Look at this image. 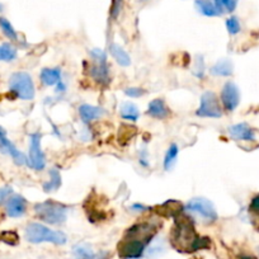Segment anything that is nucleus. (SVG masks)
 <instances>
[{
	"label": "nucleus",
	"mask_w": 259,
	"mask_h": 259,
	"mask_svg": "<svg viewBox=\"0 0 259 259\" xmlns=\"http://www.w3.org/2000/svg\"><path fill=\"white\" fill-rule=\"evenodd\" d=\"M29 140V158L28 165L34 170H42L46 166V158L41 149L42 135L39 133L32 134Z\"/></svg>",
	"instance_id": "obj_9"
},
{
	"label": "nucleus",
	"mask_w": 259,
	"mask_h": 259,
	"mask_svg": "<svg viewBox=\"0 0 259 259\" xmlns=\"http://www.w3.org/2000/svg\"><path fill=\"white\" fill-rule=\"evenodd\" d=\"M210 73L213 76H231L234 74L233 62L229 59H220L211 66Z\"/></svg>",
	"instance_id": "obj_16"
},
{
	"label": "nucleus",
	"mask_w": 259,
	"mask_h": 259,
	"mask_svg": "<svg viewBox=\"0 0 259 259\" xmlns=\"http://www.w3.org/2000/svg\"><path fill=\"white\" fill-rule=\"evenodd\" d=\"M158 226L153 223H139L127 229L118 243V255L122 259H139L143 256L146 245L155 236Z\"/></svg>",
	"instance_id": "obj_2"
},
{
	"label": "nucleus",
	"mask_w": 259,
	"mask_h": 259,
	"mask_svg": "<svg viewBox=\"0 0 259 259\" xmlns=\"http://www.w3.org/2000/svg\"><path fill=\"white\" fill-rule=\"evenodd\" d=\"M74 259H97L98 255L88 244H76L73 248Z\"/></svg>",
	"instance_id": "obj_21"
},
{
	"label": "nucleus",
	"mask_w": 259,
	"mask_h": 259,
	"mask_svg": "<svg viewBox=\"0 0 259 259\" xmlns=\"http://www.w3.org/2000/svg\"><path fill=\"white\" fill-rule=\"evenodd\" d=\"M234 2H238V0H234Z\"/></svg>",
	"instance_id": "obj_37"
},
{
	"label": "nucleus",
	"mask_w": 259,
	"mask_h": 259,
	"mask_svg": "<svg viewBox=\"0 0 259 259\" xmlns=\"http://www.w3.org/2000/svg\"><path fill=\"white\" fill-rule=\"evenodd\" d=\"M26 239L32 244L52 243L56 245H64L68 238L62 231L52 230L38 223H31L26 228Z\"/></svg>",
	"instance_id": "obj_3"
},
{
	"label": "nucleus",
	"mask_w": 259,
	"mask_h": 259,
	"mask_svg": "<svg viewBox=\"0 0 259 259\" xmlns=\"http://www.w3.org/2000/svg\"><path fill=\"white\" fill-rule=\"evenodd\" d=\"M119 116L126 121L135 122L140 117V111H139V107L133 102H123L119 108Z\"/></svg>",
	"instance_id": "obj_19"
},
{
	"label": "nucleus",
	"mask_w": 259,
	"mask_h": 259,
	"mask_svg": "<svg viewBox=\"0 0 259 259\" xmlns=\"http://www.w3.org/2000/svg\"><path fill=\"white\" fill-rule=\"evenodd\" d=\"M144 2H146V0H144Z\"/></svg>",
	"instance_id": "obj_38"
},
{
	"label": "nucleus",
	"mask_w": 259,
	"mask_h": 259,
	"mask_svg": "<svg viewBox=\"0 0 259 259\" xmlns=\"http://www.w3.org/2000/svg\"><path fill=\"white\" fill-rule=\"evenodd\" d=\"M131 210L136 211V212H144V211L149 210V207H146L143 203H135V205L131 206Z\"/></svg>",
	"instance_id": "obj_34"
},
{
	"label": "nucleus",
	"mask_w": 259,
	"mask_h": 259,
	"mask_svg": "<svg viewBox=\"0 0 259 259\" xmlns=\"http://www.w3.org/2000/svg\"><path fill=\"white\" fill-rule=\"evenodd\" d=\"M249 212L251 215V220L253 223H259V196H255V197L251 200L250 206H249ZM259 229V224H258Z\"/></svg>",
	"instance_id": "obj_27"
},
{
	"label": "nucleus",
	"mask_w": 259,
	"mask_h": 259,
	"mask_svg": "<svg viewBox=\"0 0 259 259\" xmlns=\"http://www.w3.org/2000/svg\"><path fill=\"white\" fill-rule=\"evenodd\" d=\"M2 240H3L4 243L9 244V245H17L19 241V236L17 235V233H14V231H4V233L2 234Z\"/></svg>",
	"instance_id": "obj_29"
},
{
	"label": "nucleus",
	"mask_w": 259,
	"mask_h": 259,
	"mask_svg": "<svg viewBox=\"0 0 259 259\" xmlns=\"http://www.w3.org/2000/svg\"><path fill=\"white\" fill-rule=\"evenodd\" d=\"M122 8H123V0H112L111 12H109L112 19H117V17L122 12Z\"/></svg>",
	"instance_id": "obj_30"
},
{
	"label": "nucleus",
	"mask_w": 259,
	"mask_h": 259,
	"mask_svg": "<svg viewBox=\"0 0 259 259\" xmlns=\"http://www.w3.org/2000/svg\"><path fill=\"white\" fill-rule=\"evenodd\" d=\"M41 83L46 87L55 85L61 80V69L60 68H45L39 74Z\"/></svg>",
	"instance_id": "obj_17"
},
{
	"label": "nucleus",
	"mask_w": 259,
	"mask_h": 259,
	"mask_svg": "<svg viewBox=\"0 0 259 259\" xmlns=\"http://www.w3.org/2000/svg\"><path fill=\"white\" fill-rule=\"evenodd\" d=\"M230 138L238 141H253L255 139L254 130L248 123H236L229 127L228 130Z\"/></svg>",
	"instance_id": "obj_11"
},
{
	"label": "nucleus",
	"mask_w": 259,
	"mask_h": 259,
	"mask_svg": "<svg viewBox=\"0 0 259 259\" xmlns=\"http://www.w3.org/2000/svg\"><path fill=\"white\" fill-rule=\"evenodd\" d=\"M196 7L198 12L206 17H219L221 16V12L219 11L213 0H196Z\"/></svg>",
	"instance_id": "obj_20"
},
{
	"label": "nucleus",
	"mask_w": 259,
	"mask_h": 259,
	"mask_svg": "<svg viewBox=\"0 0 259 259\" xmlns=\"http://www.w3.org/2000/svg\"><path fill=\"white\" fill-rule=\"evenodd\" d=\"M146 113H148L150 117H153V118L165 119L168 118L169 114H170V111H169V108L166 107L165 102H164L163 99L156 98V99H153V101L149 103Z\"/></svg>",
	"instance_id": "obj_13"
},
{
	"label": "nucleus",
	"mask_w": 259,
	"mask_h": 259,
	"mask_svg": "<svg viewBox=\"0 0 259 259\" xmlns=\"http://www.w3.org/2000/svg\"><path fill=\"white\" fill-rule=\"evenodd\" d=\"M109 52H111L112 57L116 60V62L119 65V66L127 68V66L131 65V57H130V55L127 54L126 50H124L122 46H119V45L112 44L111 46H109Z\"/></svg>",
	"instance_id": "obj_18"
},
{
	"label": "nucleus",
	"mask_w": 259,
	"mask_h": 259,
	"mask_svg": "<svg viewBox=\"0 0 259 259\" xmlns=\"http://www.w3.org/2000/svg\"><path fill=\"white\" fill-rule=\"evenodd\" d=\"M123 93L127 97H130V98H140V97L145 96L146 91L143 88H126L123 91Z\"/></svg>",
	"instance_id": "obj_31"
},
{
	"label": "nucleus",
	"mask_w": 259,
	"mask_h": 259,
	"mask_svg": "<svg viewBox=\"0 0 259 259\" xmlns=\"http://www.w3.org/2000/svg\"><path fill=\"white\" fill-rule=\"evenodd\" d=\"M226 28H228V32L230 34H238L240 32L241 26H240V22L236 17H230V18L226 21Z\"/></svg>",
	"instance_id": "obj_28"
},
{
	"label": "nucleus",
	"mask_w": 259,
	"mask_h": 259,
	"mask_svg": "<svg viewBox=\"0 0 259 259\" xmlns=\"http://www.w3.org/2000/svg\"><path fill=\"white\" fill-rule=\"evenodd\" d=\"M16 57L17 50L11 44H3V46L0 47V60H3V61H13Z\"/></svg>",
	"instance_id": "obj_24"
},
{
	"label": "nucleus",
	"mask_w": 259,
	"mask_h": 259,
	"mask_svg": "<svg viewBox=\"0 0 259 259\" xmlns=\"http://www.w3.org/2000/svg\"><path fill=\"white\" fill-rule=\"evenodd\" d=\"M65 89H66V85L64 84V81L60 80L59 83L56 84V92L57 93H62V92H65Z\"/></svg>",
	"instance_id": "obj_35"
},
{
	"label": "nucleus",
	"mask_w": 259,
	"mask_h": 259,
	"mask_svg": "<svg viewBox=\"0 0 259 259\" xmlns=\"http://www.w3.org/2000/svg\"><path fill=\"white\" fill-rule=\"evenodd\" d=\"M186 210L189 212L197 213L208 223H215L219 218L213 203L205 197H194L189 200L186 205Z\"/></svg>",
	"instance_id": "obj_8"
},
{
	"label": "nucleus",
	"mask_w": 259,
	"mask_h": 259,
	"mask_svg": "<svg viewBox=\"0 0 259 259\" xmlns=\"http://www.w3.org/2000/svg\"><path fill=\"white\" fill-rule=\"evenodd\" d=\"M156 212L159 215L164 216V218H171L174 219L176 216L181 215L183 212V205L177 200H168L160 206H158V211Z\"/></svg>",
	"instance_id": "obj_14"
},
{
	"label": "nucleus",
	"mask_w": 259,
	"mask_h": 259,
	"mask_svg": "<svg viewBox=\"0 0 259 259\" xmlns=\"http://www.w3.org/2000/svg\"><path fill=\"white\" fill-rule=\"evenodd\" d=\"M50 181L44 183V191L45 192H55L61 187V174L60 170L56 168L50 169Z\"/></svg>",
	"instance_id": "obj_22"
},
{
	"label": "nucleus",
	"mask_w": 259,
	"mask_h": 259,
	"mask_svg": "<svg viewBox=\"0 0 259 259\" xmlns=\"http://www.w3.org/2000/svg\"><path fill=\"white\" fill-rule=\"evenodd\" d=\"M13 193V189L12 187H3V188H0V205H3L7 200L9 198V196Z\"/></svg>",
	"instance_id": "obj_32"
},
{
	"label": "nucleus",
	"mask_w": 259,
	"mask_h": 259,
	"mask_svg": "<svg viewBox=\"0 0 259 259\" xmlns=\"http://www.w3.org/2000/svg\"><path fill=\"white\" fill-rule=\"evenodd\" d=\"M196 114L202 118H220L223 116L220 101L213 92H205L201 96L200 107L196 111Z\"/></svg>",
	"instance_id": "obj_7"
},
{
	"label": "nucleus",
	"mask_w": 259,
	"mask_h": 259,
	"mask_svg": "<svg viewBox=\"0 0 259 259\" xmlns=\"http://www.w3.org/2000/svg\"><path fill=\"white\" fill-rule=\"evenodd\" d=\"M27 211V201L22 196L17 194L8 200L7 203V215L9 218H22Z\"/></svg>",
	"instance_id": "obj_12"
},
{
	"label": "nucleus",
	"mask_w": 259,
	"mask_h": 259,
	"mask_svg": "<svg viewBox=\"0 0 259 259\" xmlns=\"http://www.w3.org/2000/svg\"><path fill=\"white\" fill-rule=\"evenodd\" d=\"M205 70H206V66H205V60H203L202 56H197L196 57V61H194V66H193V75L198 79H203L205 76Z\"/></svg>",
	"instance_id": "obj_26"
},
{
	"label": "nucleus",
	"mask_w": 259,
	"mask_h": 259,
	"mask_svg": "<svg viewBox=\"0 0 259 259\" xmlns=\"http://www.w3.org/2000/svg\"><path fill=\"white\" fill-rule=\"evenodd\" d=\"M9 89L23 101H32L36 94L31 75L24 71H17V73L12 74L11 79H9Z\"/></svg>",
	"instance_id": "obj_5"
},
{
	"label": "nucleus",
	"mask_w": 259,
	"mask_h": 259,
	"mask_svg": "<svg viewBox=\"0 0 259 259\" xmlns=\"http://www.w3.org/2000/svg\"><path fill=\"white\" fill-rule=\"evenodd\" d=\"M79 114H80V118L83 119V122L89 123V122L94 121V119L103 117L106 114V111L101 108V107L92 106V104H81L79 107Z\"/></svg>",
	"instance_id": "obj_15"
},
{
	"label": "nucleus",
	"mask_w": 259,
	"mask_h": 259,
	"mask_svg": "<svg viewBox=\"0 0 259 259\" xmlns=\"http://www.w3.org/2000/svg\"><path fill=\"white\" fill-rule=\"evenodd\" d=\"M173 220L174 225L170 231V243L174 249L182 253H194L210 248L211 240L196 233L194 223L189 216L182 212Z\"/></svg>",
	"instance_id": "obj_1"
},
{
	"label": "nucleus",
	"mask_w": 259,
	"mask_h": 259,
	"mask_svg": "<svg viewBox=\"0 0 259 259\" xmlns=\"http://www.w3.org/2000/svg\"><path fill=\"white\" fill-rule=\"evenodd\" d=\"M69 208L65 205L47 200L34 205V213L39 220L50 224V225H61L68 219Z\"/></svg>",
	"instance_id": "obj_4"
},
{
	"label": "nucleus",
	"mask_w": 259,
	"mask_h": 259,
	"mask_svg": "<svg viewBox=\"0 0 259 259\" xmlns=\"http://www.w3.org/2000/svg\"><path fill=\"white\" fill-rule=\"evenodd\" d=\"M0 27H2L4 34H6L8 38H11L12 41H18V34H17L16 29H14L13 26L11 24V22L7 21L6 18H0Z\"/></svg>",
	"instance_id": "obj_25"
},
{
	"label": "nucleus",
	"mask_w": 259,
	"mask_h": 259,
	"mask_svg": "<svg viewBox=\"0 0 259 259\" xmlns=\"http://www.w3.org/2000/svg\"><path fill=\"white\" fill-rule=\"evenodd\" d=\"M178 145H177V144H171L168 148V150H166L165 156H164V169H165L166 171H169L173 168V165L177 161V158H178Z\"/></svg>",
	"instance_id": "obj_23"
},
{
	"label": "nucleus",
	"mask_w": 259,
	"mask_h": 259,
	"mask_svg": "<svg viewBox=\"0 0 259 259\" xmlns=\"http://www.w3.org/2000/svg\"><path fill=\"white\" fill-rule=\"evenodd\" d=\"M89 55L93 59V64L89 69V74L98 84L107 85L111 81V79H109V69L108 64H107L106 52L101 49H93L91 50Z\"/></svg>",
	"instance_id": "obj_6"
},
{
	"label": "nucleus",
	"mask_w": 259,
	"mask_h": 259,
	"mask_svg": "<svg viewBox=\"0 0 259 259\" xmlns=\"http://www.w3.org/2000/svg\"><path fill=\"white\" fill-rule=\"evenodd\" d=\"M236 259H256V256L250 255V254H240Z\"/></svg>",
	"instance_id": "obj_36"
},
{
	"label": "nucleus",
	"mask_w": 259,
	"mask_h": 259,
	"mask_svg": "<svg viewBox=\"0 0 259 259\" xmlns=\"http://www.w3.org/2000/svg\"><path fill=\"white\" fill-rule=\"evenodd\" d=\"M220 98L223 107L226 111H235L236 107L240 103V92H239L238 85L233 81H228V83L224 84L223 89H221Z\"/></svg>",
	"instance_id": "obj_10"
},
{
	"label": "nucleus",
	"mask_w": 259,
	"mask_h": 259,
	"mask_svg": "<svg viewBox=\"0 0 259 259\" xmlns=\"http://www.w3.org/2000/svg\"><path fill=\"white\" fill-rule=\"evenodd\" d=\"M11 144H12L11 141L6 138V134H4V131H0V151L8 153V148Z\"/></svg>",
	"instance_id": "obj_33"
}]
</instances>
